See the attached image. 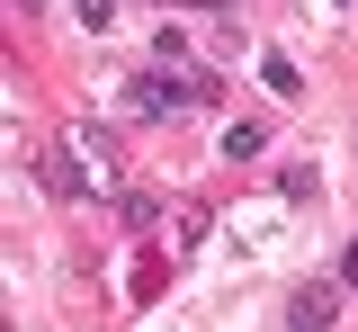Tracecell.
<instances>
[{"label":"cell","mask_w":358,"mask_h":332,"mask_svg":"<svg viewBox=\"0 0 358 332\" xmlns=\"http://www.w3.org/2000/svg\"><path fill=\"white\" fill-rule=\"evenodd\" d=\"M268 90H278V99H296V90H305V72H296L287 54H268Z\"/></svg>","instance_id":"obj_3"},{"label":"cell","mask_w":358,"mask_h":332,"mask_svg":"<svg viewBox=\"0 0 358 332\" xmlns=\"http://www.w3.org/2000/svg\"><path fill=\"white\" fill-rule=\"evenodd\" d=\"M18 9H45V0H18Z\"/></svg>","instance_id":"obj_6"},{"label":"cell","mask_w":358,"mask_h":332,"mask_svg":"<svg viewBox=\"0 0 358 332\" xmlns=\"http://www.w3.org/2000/svg\"><path fill=\"white\" fill-rule=\"evenodd\" d=\"M331 314H341L331 287H296V296H287V324H296V332H331Z\"/></svg>","instance_id":"obj_1"},{"label":"cell","mask_w":358,"mask_h":332,"mask_svg":"<svg viewBox=\"0 0 358 332\" xmlns=\"http://www.w3.org/2000/svg\"><path fill=\"white\" fill-rule=\"evenodd\" d=\"M341 279H350V287H358V242H350V251H341Z\"/></svg>","instance_id":"obj_5"},{"label":"cell","mask_w":358,"mask_h":332,"mask_svg":"<svg viewBox=\"0 0 358 332\" xmlns=\"http://www.w3.org/2000/svg\"><path fill=\"white\" fill-rule=\"evenodd\" d=\"M45 189L54 198H90V171L72 162V153H54V162H45Z\"/></svg>","instance_id":"obj_2"},{"label":"cell","mask_w":358,"mask_h":332,"mask_svg":"<svg viewBox=\"0 0 358 332\" xmlns=\"http://www.w3.org/2000/svg\"><path fill=\"white\" fill-rule=\"evenodd\" d=\"M72 9H81V27H108L117 18V0H72Z\"/></svg>","instance_id":"obj_4"}]
</instances>
